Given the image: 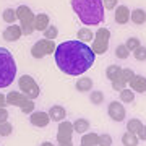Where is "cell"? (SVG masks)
Wrapping results in <instances>:
<instances>
[{"label":"cell","instance_id":"1","mask_svg":"<svg viewBox=\"0 0 146 146\" xmlns=\"http://www.w3.org/2000/svg\"><path fill=\"white\" fill-rule=\"evenodd\" d=\"M54 57H55L58 70L62 73L70 75V76H78L93 67L96 54L93 52L91 46L78 39H72V41L58 44L55 47Z\"/></svg>","mask_w":146,"mask_h":146},{"label":"cell","instance_id":"2","mask_svg":"<svg viewBox=\"0 0 146 146\" xmlns=\"http://www.w3.org/2000/svg\"><path fill=\"white\" fill-rule=\"evenodd\" d=\"M72 8L86 26H98L106 20L102 0H72Z\"/></svg>","mask_w":146,"mask_h":146},{"label":"cell","instance_id":"3","mask_svg":"<svg viewBox=\"0 0 146 146\" xmlns=\"http://www.w3.org/2000/svg\"><path fill=\"white\" fill-rule=\"evenodd\" d=\"M16 76V62L13 58V54L0 47V89L8 88Z\"/></svg>","mask_w":146,"mask_h":146},{"label":"cell","instance_id":"4","mask_svg":"<svg viewBox=\"0 0 146 146\" xmlns=\"http://www.w3.org/2000/svg\"><path fill=\"white\" fill-rule=\"evenodd\" d=\"M7 99V106H15V107H20L23 114H33L34 112V102L33 99L26 98L23 93H18V91H10V93L5 96Z\"/></svg>","mask_w":146,"mask_h":146},{"label":"cell","instance_id":"5","mask_svg":"<svg viewBox=\"0 0 146 146\" xmlns=\"http://www.w3.org/2000/svg\"><path fill=\"white\" fill-rule=\"evenodd\" d=\"M16 16H18V20H20V26H21V33L23 34H33L34 31V13L29 7L26 5H20L16 8Z\"/></svg>","mask_w":146,"mask_h":146},{"label":"cell","instance_id":"6","mask_svg":"<svg viewBox=\"0 0 146 146\" xmlns=\"http://www.w3.org/2000/svg\"><path fill=\"white\" fill-rule=\"evenodd\" d=\"M109 42H110V31L107 28H99L98 31L94 33V39L91 42V49L93 52L98 54H106L109 49Z\"/></svg>","mask_w":146,"mask_h":146},{"label":"cell","instance_id":"7","mask_svg":"<svg viewBox=\"0 0 146 146\" xmlns=\"http://www.w3.org/2000/svg\"><path fill=\"white\" fill-rule=\"evenodd\" d=\"M18 86H20V91L26 98L29 99H36L39 98V94H41V89H39V84L36 83V80L29 76V75H23L20 80H18Z\"/></svg>","mask_w":146,"mask_h":146},{"label":"cell","instance_id":"8","mask_svg":"<svg viewBox=\"0 0 146 146\" xmlns=\"http://www.w3.org/2000/svg\"><path fill=\"white\" fill-rule=\"evenodd\" d=\"M73 123L68 120H62L58 122V128H57V143L58 146H73Z\"/></svg>","mask_w":146,"mask_h":146},{"label":"cell","instance_id":"9","mask_svg":"<svg viewBox=\"0 0 146 146\" xmlns=\"http://www.w3.org/2000/svg\"><path fill=\"white\" fill-rule=\"evenodd\" d=\"M55 44L54 41L50 39H41V41H37L34 46L31 47V55L34 58H44L46 55H50V54L55 52Z\"/></svg>","mask_w":146,"mask_h":146},{"label":"cell","instance_id":"10","mask_svg":"<svg viewBox=\"0 0 146 146\" xmlns=\"http://www.w3.org/2000/svg\"><path fill=\"white\" fill-rule=\"evenodd\" d=\"M107 114H109V117L114 120V122H123L127 112H125L123 104H120L117 101H112L109 104V107H107Z\"/></svg>","mask_w":146,"mask_h":146},{"label":"cell","instance_id":"11","mask_svg":"<svg viewBox=\"0 0 146 146\" xmlns=\"http://www.w3.org/2000/svg\"><path fill=\"white\" fill-rule=\"evenodd\" d=\"M29 122H31V125H34V127L44 128V127L49 125L50 117H49L47 112H33V114H29Z\"/></svg>","mask_w":146,"mask_h":146},{"label":"cell","instance_id":"12","mask_svg":"<svg viewBox=\"0 0 146 146\" xmlns=\"http://www.w3.org/2000/svg\"><path fill=\"white\" fill-rule=\"evenodd\" d=\"M3 39L5 41H8V42H15V41H18L21 36H23V33H21V26H18V25H10V26H7L5 29H3Z\"/></svg>","mask_w":146,"mask_h":146},{"label":"cell","instance_id":"13","mask_svg":"<svg viewBox=\"0 0 146 146\" xmlns=\"http://www.w3.org/2000/svg\"><path fill=\"white\" fill-rule=\"evenodd\" d=\"M115 23L119 25H127L130 21V10L127 5H117L115 7Z\"/></svg>","mask_w":146,"mask_h":146},{"label":"cell","instance_id":"14","mask_svg":"<svg viewBox=\"0 0 146 146\" xmlns=\"http://www.w3.org/2000/svg\"><path fill=\"white\" fill-rule=\"evenodd\" d=\"M130 89H133L135 93H146V76L143 75H136L131 78L130 83Z\"/></svg>","mask_w":146,"mask_h":146},{"label":"cell","instance_id":"15","mask_svg":"<svg viewBox=\"0 0 146 146\" xmlns=\"http://www.w3.org/2000/svg\"><path fill=\"white\" fill-rule=\"evenodd\" d=\"M47 114H49L50 120H54V122H62V120H65V117H67V110H65V107H62V106H52Z\"/></svg>","mask_w":146,"mask_h":146},{"label":"cell","instance_id":"16","mask_svg":"<svg viewBox=\"0 0 146 146\" xmlns=\"http://www.w3.org/2000/svg\"><path fill=\"white\" fill-rule=\"evenodd\" d=\"M49 25H50L49 15H46V13H39V15L34 16V31H44Z\"/></svg>","mask_w":146,"mask_h":146},{"label":"cell","instance_id":"17","mask_svg":"<svg viewBox=\"0 0 146 146\" xmlns=\"http://www.w3.org/2000/svg\"><path fill=\"white\" fill-rule=\"evenodd\" d=\"M98 141H99V135L98 133H83L81 136V141H80V146H98Z\"/></svg>","mask_w":146,"mask_h":146},{"label":"cell","instance_id":"18","mask_svg":"<svg viewBox=\"0 0 146 146\" xmlns=\"http://www.w3.org/2000/svg\"><path fill=\"white\" fill-rule=\"evenodd\" d=\"M130 20L135 25H143L146 23V11L143 8H135L133 11H130Z\"/></svg>","mask_w":146,"mask_h":146},{"label":"cell","instance_id":"19","mask_svg":"<svg viewBox=\"0 0 146 146\" xmlns=\"http://www.w3.org/2000/svg\"><path fill=\"white\" fill-rule=\"evenodd\" d=\"M76 39L81 42H84V44H88V42H93L94 39V33L89 29V28H81L78 31V34H76Z\"/></svg>","mask_w":146,"mask_h":146},{"label":"cell","instance_id":"20","mask_svg":"<svg viewBox=\"0 0 146 146\" xmlns=\"http://www.w3.org/2000/svg\"><path fill=\"white\" fill-rule=\"evenodd\" d=\"M72 123H73V131H76V133L83 135V133H86L89 130V122L86 119H76Z\"/></svg>","mask_w":146,"mask_h":146},{"label":"cell","instance_id":"21","mask_svg":"<svg viewBox=\"0 0 146 146\" xmlns=\"http://www.w3.org/2000/svg\"><path fill=\"white\" fill-rule=\"evenodd\" d=\"M76 89H78L80 93H86V91H91V88H93V80L88 78V76H83V78H80L78 81H76Z\"/></svg>","mask_w":146,"mask_h":146},{"label":"cell","instance_id":"22","mask_svg":"<svg viewBox=\"0 0 146 146\" xmlns=\"http://www.w3.org/2000/svg\"><path fill=\"white\" fill-rule=\"evenodd\" d=\"M122 143H123V146H138L140 140H138V136H136L135 133L127 131V133L122 135Z\"/></svg>","mask_w":146,"mask_h":146},{"label":"cell","instance_id":"23","mask_svg":"<svg viewBox=\"0 0 146 146\" xmlns=\"http://www.w3.org/2000/svg\"><path fill=\"white\" fill-rule=\"evenodd\" d=\"M120 93V101L122 102H127V104H130L135 101V91L133 89H128V88H123L119 91Z\"/></svg>","mask_w":146,"mask_h":146},{"label":"cell","instance_id":"24","mask_svg":"<svg viewBox=\"0 0 146 146\" xmlns=\"http://www.w3.org/2000/svg\"><path fill=\"white\" fill-rule=\"evenodd\" d=\"M2 18L5 23L8 25H13L16 20H18V16H16V8H5L3 13H2Z\"/></svg>","mask_w":146,"mask_h":146},{"label":"cell","instance_id":"25","mask_svg":"<svg viewBox=\"0 0 146 146\" xmlns=\"http://www.w3.org/2000/svg\"><path fill=\"white\" fill-rule=\"evenodd\" d=\"M120 73H122V67H120V65H109L107 70H106V76L112 81V80H115L119 76Z\"/></svg>","mask_w":146,"mask_h":146},{"label":"cell","instance_id":"26","mask_svg":"<svg viewBox=\"0 0 146 146\" xmlns=\"http://www.w3.org/2000/svg\"><path fill=\"white\" fill-rule=\"evenodd\" d=\"M42 34H44V39H50V41H54V39L57 37V34H58V29H57V26L49 25V26L42 31Z\"/></svg>","mask_w":146,"mask_h":146},{"label":"cell","instance_id":"27","mask_svg":"<svg viewBox=\"0 0 146 146\" xmlns=\"http://www.w3.org/2000/svg\"><path fill=\"white\" fill-rule=\"evenodd\" d=\"M141 120H138V119H131V120H128V123H127V131H130V133H135L136 135V131L141 128Z\"/></svg>","mask_w":146,"mask_h":146},{"label":"cell","instance_id":"28","mask_svg":"<svg viewBox=\"0 0 146 146\" xmlns=\"http://www.w3.org/2000/svg\"><path fill=\"white\" fill-rule=\"evenodd\" d=\"M128 55H130V50L127 49L125 44H119V46L115 47V57L117 58H122V60H123V58H127Z\"/></svg>","mask_w":146,"mask_h":146},{"label":"cell","instance_id":"29","mask_svg":"<svg viewBox=\"0 0 146 146\" xmlns=\"http://www.w3.org/2000/svg\"><path fill=\"white\" fill-rule=\"evenodd\" d=\"M110 83H112V88H114V91H120V89L127 88V83L123 81V78H122V73H120V75H119L115 80H112Z\"/></svg>","mask_w":146,"mask_h":146},{"label":"cell","instance_id":"30","mask_svg":"<svg viewBox=\"0 0 146 146\" xmlns=\"http://www.w3.org/2000/svg\"><path fill=\"white\" fill-rule=\"evenodd\" d=\"M104 102V93L102 91H93L91 93V104L99 106Z\"/></svg>","mask_w":146,"mask_h":146},{"label":"cell","instance_id":"31","mask_svg":"<svg viewBox=\"0 0 146 146\" xmlns=\"http://www.w3.org/2000/svg\"><path fill=\"white\" fill-rule=\"evenodd\" d=\"M11 131H13V125L8 120L3 122V123H0V136H8V135H11Z\"/></svg>","mask_w":146,"mask_h":146},{"label":"cell","instance_id":"32","mask_svg":"<svg viewBox=\"0 0 146 146\" xmlns=\"http://www.w3.org/2000/svg\"><path fill=\"white\" fill-rule=\"evenodd\" d=\"M133 57H135L136 60H140V62L146 60V47H143V46L136 47L135 50H133Z\"/></svg>","mask_w":146,"mask_h":146},{"label":"cell","instance_id":"33","mask_svg":"<svg viewBox=\"0 0 146 146\" xmlns=\"http://www.w3.org/2000/svg\"><path fill=\"white\" fill-rule=\"evenodd\" d=\"M125 46H127V49H128L130 52H133L136 47H140L141 44H140V39H138V37H128L127 42H125Z\"/></svg>","mask_w":146,"mask_h":146},{"label":"cell","instance_id":"34","mask_svg":"<svg viewBox=\"0 0 146 146\" xmlns=\"http://www.w3.org/2000/svg\"><path fill=\"white\" fill-rule=\"evenodd\" d=\"M98 146H112V136H110L109 133H102V135H99Z\"/></svg>","mask_w":146,"mask_h":146},{"label":"cell","instance_id":"35","mask_svg":"<svg viewBox=\"0 0 146 146\" xmlns=\"http://www.w3.org/2000/svg\"><path fill=\"white\" fill-rule=\"evenodd\" d=\"M133 76H135V72H133L131 68H122V78H123V81H125L127 84L131 81Z\"/></svg>","mask_w":146,"mask_h":146},{"label":"cell","instance_id":"36","mask_svg":"<svg viewBox=\"0 0 146 146\" xmlns=\"http://www.w3.org/2000/svg\"><path fill=\"white\" fill-rule=\"evenodd\" d=\"M117 2L119 0H102V5H104L106 10H114L117 7Z\"/></svg>","mask_w":146,"mask_h":146},{"label":"cell","instance_id":"37","mask_svg":"<svg viewBox=\"0 0 146 146\" xmlns=\"http://www.w3.org/2000/svg\"><path fill=\"white\" fill-rule=\"evenodd\" d=\"M136 136L140 141H146V125H141V128L136 131Z\"/></svg>","mask_w":146,"mask_h":146},{"label":"cell","instance_id":"38","mask_svg":"<svg viewBox=\"0 0 146 146\" xmlns=\"http://www.w3.org/2000/svg\"><path fill=\"white\" fill-rule=\"evenodd\" d=\"M8 120V110L7 107H0V123H3Z\"/></svg>","mask_w":146,"mask_h":146},{"label":"cell","instance_id":"39","mask_svg":"<svg viewBox=\"0 0 146 146\" xmlns=\"http://www.w3.org/2000/svg\"><path fill=\"white\" fill-rule=\"evenodd\" d=\"M0 107H7V99H5V94L0 93Z\"/></svg>","mask_w":146,"mask_h":146},{"label":"cell","instance_id":"40","mask_svg":"<svg viewBox=\"0 0 146 146\" xmlns=\"http://www.w3.org/2000/svg\"><path fill=\"white\" fill-rule=\"evenodd\" d=\"M41 146H54V143H50V141H44V143H41Z\"/></svg>","mask_w":146,"mask_h":146}]
</instances>
